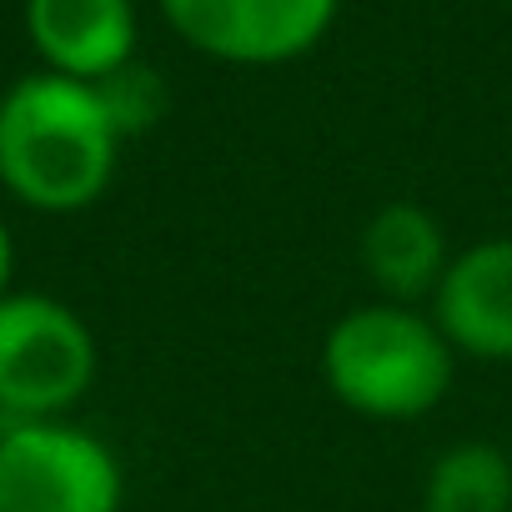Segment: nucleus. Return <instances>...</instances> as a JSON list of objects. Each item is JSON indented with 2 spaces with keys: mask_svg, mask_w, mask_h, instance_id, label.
Returning a JSON list of instances; mask_svg holds the SVG:
<instances>
[{
  "mask_svg": "<svg viewBox=\"0 0 512 512\" xmlns=\"http://www.w3.org/2000/svg\"><path fill=\"white\" fill-rule=\"evenodd\" d=\"M126 472L71 417L0 422V512H121Z\"/></svg>",
  "mask_w": 512,
  "mask_h": 512,
  "instance_id": "4",
  "label": "nucleus"
},
{
  "mask_svg": "<svg viewBox=\"0 0 512 512\" xmlns=\"http://www.w3.org/2000/svg\"><path fill=\"white\" fill-rule=\"evenodd\" d=\"M26 36L51 76L96 86L136 61V6L131 0H26Z\"/></svg>",
  "mask_w": 512,
  "mask_h": 512,
  "instance_id": "7",
  "label": "nucleus"
},
{
  "mask_svg": "<svg viewBox=\"0 0 512 512\" xmlns=\"http://www.w3.org/2000/svg\"><path fill=\"white\" fill-rule=\"evenodd\" d=\"M457 372V352L422 307L367 302L342 312L322 337L327 392L372 422L427 417Z\"/></svg>",
  "mask_w": 512,
  "mask_h": 512,
  "instance_id": "2",
  "label": "nucleus"
},
{
  "mask_svg": "<svg viewBox=\"0 0 512 512\" xmlns=\"http://www.w3.org/2000/svg\"><path fill=\"white\" fill-rule=\"evenodd\" d=\"M342 0H161L166 26L221 66H287L322 46Z\"/></svg>",
  "mask_w": 512,
  "mask_h": 512,
  "instance_id": "5",
  "label": "nucleus"
},
{
  "mask_svg": "<svg viewBox=\"0 0 512 512\" xmlns=\"http://www.w3.org/2000/svg\"><path fill=\"white\" fill-rule=\"evenodd\" d=\"M422 512H512V457L487 437L442 447L422 477Z\"/></svg>",
  "mask_w": 512,
  "mask_h": 512,
  "instance_id": "9",
  "label": "nucleus"
},
{
  "mask_svg": "<svg viewBox=\"0 0 512 512\" xmlns=\"http://www.w3.org/2000/svg\"><path fill=\"white\" fill-rule=\"evenodd\" d=\"M96 367V337L76 307L46 292H11L0 302V422L71 417Z\"/></svg>",
  "mask_w": 512,
  "mask_h": 512,
  "instance_id": "3",
  "label": "nucleus"
},
{
  "mask_svg": "<svg viewBox=\"0 0 512 512\" xmlns=\"http://www.w3.org/2000/svg\"><path fill=\"white\" fill-rule=\"evenodd\" d=\"M96 96H101L111 126L121 131V141L146 136V131L166 116V106H171L161 71H151V66H141V61H126L121 71H111L106 81H96Z\"/></svg>",
  "mask_w": 512,
  "mask_h": 512,
  "instance_id": "10",
  "label": "nucleus"
},
{
  "mask_svg": "<svg viewBox=\"0 0 512 512\" xmlns=\"http://www.w3.org/2000/svg\"><path fill=\"white\" fill-rule=\"evenodd\" d=\"M121 146L86 81L36 71L0 96V186L31 211L71 216L96 206L116 181Z\"/></svg>",
  "mask_w": 512,
  "mask_h": 512,
  "instance_id": "1",
  "label": "nucleus"
},
{
  "mask_svg": "<svg viewBox=\"0 0 512 512\" xmlns=\"http://www.w3.org/2000/svg\"><path fill=\"white\" fill-rule=\"evenodd\" d=\"M11 277H16V241H11V226L0 221V302H6L16 287H11Z\"/></svg>",
  "mask_w": 512,
  "mask_h": 512,
  "instance_id": "11",
  "label": "nucleus"
},
{
  "mask_svg": "<svg viewBox=\"0 0 512 512\" xmlns=\"http://www.w3.org/2000/svg\"><path fill=\"white\" fill-rule=\"evenodd\" d=\"M357 262L377 287V302L422 307L447 277V231L422 201H387L367 216L357 236Z\"/></svg>",
  "mask_w": 512,
  "mask_h": 512,
  "instance_id": "8",
  "label": "nucleus"
},
{
  "mask_svg": "<svg viewBox=\"0 0 512 512\" xmlns=\"http://www.w3.org/2000/svg\"><path fill=\"white\" fill-rule=\"evenodd\" d=\"M432 322L457 357L512 362V236H482L447 262Z\"/></svg>",
  "mask_w": 512,
  "mask_h": 512,
  "instance_id": "6",
  "label": "nucleus"
}]
</instances>
